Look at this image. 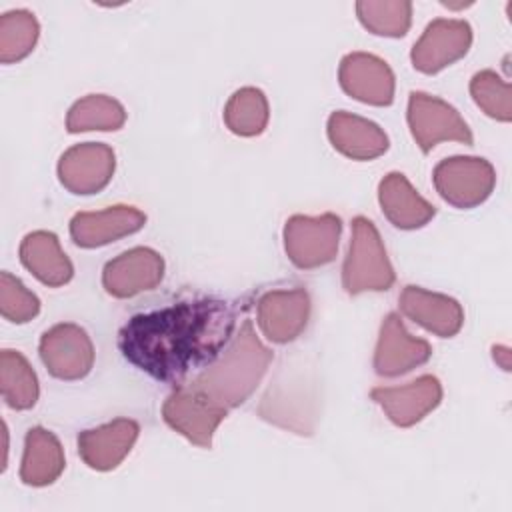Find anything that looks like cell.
<instances>
[{
	"label": "cell",
	"instance_id": "6da1fadb",
	"mask_svg": "<svg viewBox=\"0 0 512 512\" xmlns=\"http://www.w3.org/2000/svg\"><path fill=\"white\" fill-rule=\"evenodd\" d=\"M236 310L218 298L182 300L132 316L118 332L122 356L158 382L180 384L224 350Z\"/></svg>",
	"mask_w": 512,
	"mask_h": 512
},
{
	"label": "cell",
	"instance_id": "7a4b0ae2",
	"mask_svg": "<svg viewBox=\"0 0 512 512\" xmlns=\"http://www.w3.org/2000/svg\"><path fill=\"white\" fill-rule=\"evenodd\" d=\"M274 354L256 336L252 320H244L226 350L188 382L216 404L232 410L244 404L262 382Z\"/></svg>",
	"mask_w": 512,
	"mask_h": 512
},
{
	"label": "cell",
	"instance_id": "3957f363",
	"mask_svg": "<svg viewBox=\"0 0 512 512\" xmlns=\"http://www.w3.org/2000/svg\"><path fill=\"white\" fill-rule=\"evenodd\" d=\"M394 280L396 274L376 226L368 218L356 216L352 220L348 254L342 264L344 290L352 296L362 292H384L392 288Z\"/></svg>",
	"mask_w": 512,
	"mask_h": 512
},
{
	"label": "cell",
	"instance_id": "277c9868",
	"mask_svg": "<svg viewBox=\"0 0 512 512\" xmlns=\"http://www.w3.org/2000/svg\"><path fill=\"white\" fill-rule=\"evenodd\" d=\"M342 220L332 214H294L284 224V250L300 270H314L330 264L338 252Z\"/></svg>",
	"mask_w": 512,
	"mask_h": 512
},
{
	"label": "cell",
	"instance_id": "5b68a950",
	"mask_svg": "<svg viewBox=\"0 0 512 512\" xmlns=\"http://www.w3.org/2000/svg\"><path fill=\"white\" fill-rule=\"evenodd\" d=\"M432 182L444 202L468 210L488 200L496 186V172L480 156H452L434 166Z\"/></svg>",
	"mask_w": 512,
	"mask_h": 512
},
{
	"label": "cell",
	"instance_id": "8992f818",
	"mask_svg": "<svg viewBox=\"0 0 512 512\" xmlns=\"http://www.w3.org/2000/svg\"><path fill=\"white\" fill-rule=\"evenodd\" d=\"M406 120L412 138L424 154H428L436 144L448 140L466 146L474 142L472 132L460 112L446 100L426 92H410Z\"/></svg>",
	"mask_w": 512,
	"mask_h": 512
},
{
	"label": "cell",
	"instance_id": "52a82bcc",
	"mask_svg": "<svg viewBox=\"0 0 512 512\" xmlns=\"http://www.w3.org/2000/svg\"><path fill=\"white\" fill-rule=\"evenodd\" d=\"M226 414L224 406L188 384H180L162 404L164 422L200 448L212 446V436Z\"/></svg>",
	"mask_w": 512,
	"mask_h": 512
},
{
	"label": "cell",
	"instance_id": "ba28073f",
	"mask_svg": "<svg viewBox=\"0 0 512 512\" xmlns=\"http://www.w3.org/2000/svg\"><path fill=\"white\" fill-rule=\"evenodd\" d=\"M48 372L58 380H80L94 366V346L84 328L62 322L46 330L38 346Z\"/></svg>",
	"mask_w": 512,
	"mask_h": 512
},
{
	"label": "cell",
	"instance_id": "9c48e42d",
	"mask_svg": "<svg viewBox=\"0 0 512 512\" xmlns=\"http://www.w3.org/2000/svg\"><path fill=\"white\" fill-rule=\"evenodd\" d=\"M472 46V28L460 18H436L410 52L412 66L422 74H436L464 58Z\"/></svg>",
	"mask_w": 512,
	"mask_h": 512
},
{
	"label": "cell",
	"instance_id": "30bf717a",
	"mask_svg": "<svg viewBox=\"0 0 512 512\" xmlns=\"http://www.w3.org/2000/svg\"><path fill=\"white\" fill-rule=\"evenodd\" d=\"M116 170L114 150L102 142H82L68 148L58 160L60 184L80 196L104 190Z\"/></svg>",
	"mask_w": 512,
	"mask_h": 512
},
{
	"label": "cell",
	"instance_id": "8fae6325",
	"mask_svg": "<svg viewBox=\"0 0 512 512\" xmlns=\"http://www.w3.org/2000/svg\"><path fill=\"white\" fill-rule=\"evenodd\" d=\"M430 356L432 346L428 344V340L412 336L396 312H390L382 320L374 350V370L378 376H402L426 364Z\"/></svg>",
	"mask_w": 512,
	"mask_h": 512
},
{
	"label": "cell",
	"instance_id": "7c38bea8",
	"mask_svg": "<svg viewBox=\"0 0 512 512\" xmlns=\"http://www.w3.org/2000/svg\"><path fill=\"white\" fill-rule=\"evenodd\" d=\"M338 82L342 90L358 102L370 106H390L394 102V72L374 54H346L338 66Z\"/></svg>",
	"mask_w": 512,
	"mask_h": 512
},
{
	"label": "cell",
	"instance_id": "4fadbf2b",
	"mask_svg": "<svg viewBox=\"0 0 512 512\" xmlns=\"http://www.w3.org/2000/svg\"><path fill=\"white\" fill-rule=\"evenodd\" d=\"M260 332L276 344L296 340L310 318V296L304 288L270 290L256 304Z\"/></svg>",
	"mask_w": 512,
	"mask_h": 512
},
{
	"label": "cell",
	"instance_id": "5bb4252c",
	"mask_svg": "<svg viewBox=\"0 0 512 512\" xmlns=\"http://www.w3.org/2000/svg\"><path fill=\"white\" fill-rule=\"evenodd\" d=\"M164 278V258L146 246L130 248L102 270V286L114 298H132L156 288Z\"/></svg>",
	"mask_w": 512,
	"mask_h": 512
},
{
	"label": "cell",
	"instance_id": "9a60e30c",
	"mask_svg": "<svg viewBox=\"0 0 512 512\" xmlns=\"http://www.w3.org/2000/svg\"><path fill=\"white\" fill-rule=\"evenodd\" d=\"M370 398L386 412L392 424L410 428L440 404L442 384L436 376L424 374L404 386L372 388Z\"/></svg>",
	"mask_w": 512,
	"mask_h": 512
},
{
	"label": "cell",
	"instance_id": "2e32d148",
	"mask_svg": "<svg viewBox=\"0 0 512 512\" xmlns=\"http://www.w3.org/2000/svg\"><path fill=\"white\" fill-rule=\"evenodd\" d=\"M146 214L134 206L116 204L98 212H78L70 220V236L80 248H98L138 232Z\"/></svg>",
	"mask_w": 512,
	"mask_h": 512
},
{
	"label": "cell",
	"instance_id": "e0dca14e",
	"mask_svg": "<svg viewBox=\"0 0 512 512\" xmlns=\"http://www.w3.org/2000/svg\"><path fill=\"white\" fill-rule=\"evenodd\" d=\"M140 426L130 418H116L98 428L78 434V454L84 464L98 472L114 470L138 440Z\"/></svg>",
	"mask_w": 512,
	"mask_h": 512
},
{
	"label": "cell",
	"instance_id": "ac0fdd59",
	"mask_svg": "<svg viewBox=\"0 0 512 512\" xmlns=\"http://www.w3.org/2000/svg\"><path fill=\"white\" fill-rule=\"evenodd\" d=\"M398 302L406 318L440 338L456 336L464 324L460 302L446 294L430 292L420 286H404Z\"/></svg>",
	"mask_w": 512,
	"mask_h": 512
},
{
	"label": "cell",
	"instance_id": "d6986e66",
	"mask_svg": "<svg viewBox=\"0 0 512 512\" xmlns=\"http://www.w3.org/2000/svg\"><path fill=\"white\" fill-rule=\"evenodd\" d=\"M326 134L334 150L352 160H374L388 150V136L376 122L344 110L328 116Z\"/></svg>",
	"mask_w": 512,
	"mask_h": 512
},
{
	"label": "cell",
	"instance_id": "ffe728a7",
	"mask_svg": "<svg viewBox=\"0 0 512 512\" xmlns=\"http://www.w3.org/2000/svg\"><path fill=\"white\" fill-rule=\"evenodd\" d=\"M378 202L382 214L400 230L422 228L436 214V208L412 188L402 172H390L380 180Z\"/></svg>",
	"mask_w": 512,
	"mask_h": 512
},
{
	"label": "cell",
	"instance_id": "44dd1931",
	"mask_svg": "<svg viewBox=\"0 0 512 512\" xmlns=\"http://www.w3.org/2000/svg\"><path fill=\"white\" fill-rule=\"evenodd\" d=\"M18 252L24 268L50 288L64 286L74 276V266L62 252L60 240L54 232L36 230L26 234Z\"/></svg>",
	"mask_w": 512,
	"mask_h": 512
},
{
	"label": "cell",
	"instance_id": "7402d4cb",
	"mask_svg": "<svg viewBox=\"0 0 512 512\" xmlns=\"http://www.w3.org/2000/svg\"><path fill=\"white\" fill-rule=\"evenodd\" d=\"M66 460L60 440L46 428L34 426L26 432L24 454L20 464V480L26 486L42 488L60 478Z\"/></svg>",
	"mask_w": 512,
	"mask_h": 512
},
{
	"label": "cell",
	"instance_id": "603a6c76",
	"mask_svg": "<svg viewBox=\"0 0 512 512\" xmlns=\"http://www.w3.org/2000/svg\"><path fill=\"white\" fill-rule=\"evenodd\" d=\"M124 122V106L106 94H88L76 100L66 114V130L70 134L88 130H120Z\"/></svg>",
	"mask_w": 512,
	"mask_h": 512
},
{
	"label": "cell",
	"instance_id": "cb8c5ba5",
	"mask_svg": "<svg viewBox=\"0 0 512 512\" xmlns=\"http://www.w3.org/2000/svg\"><path fill=\"white\" fill-rule=\"evenodd\" d=\"M0 388L4 402L12 410H30L38 400L36 372L16 350L0 352Z\"/></svg>",
	"mask_w": 512,
	"mask_h": 512
},
{
	"label": "cell",
	"instance_id": "d4e9b609",
	"mask_svg": "<svg viewBox=\"0 0 512 512\" xmlns=\"http://www.w3.org/2000/svg\"><path fill=\"white\" fill-rule=\"evenodd\" d=\"M270 108L264 92L254 86H244L236 90L224 106L226 128L244 138H252L264 132L268 126Z\"/></svg>",
	"mask_w": 512,
	"mask_h": 512
},
{
	"label": "cell",
	"instance_id": "484cf974",
	"mask_svg": "<svg viewBox=\"0 0 512 512\" xmlns=\"http://www.w3.org/2000/svg\"><path fill=\"white\" fill-rule=\"evenodd\" d=\"M360 24L376 34L400 38L408 32L412 22V2L408 0H360L356 2Z\"/></svg>",
	"mask_w": 512,
	"mask_h": 512
},
{
	"label": "cell",
	"instance_id": "4316f807",
	"mask_svg": "<svg viewBox=\"0 0 512 512\" xmlns=\"http://www.w3.org/2000/svg\"><path fill=\"white\" fill-rule=\"evenodd\" d=\"M40 24L28 10H10L0 16V62L24 60L36 46Z\"/></svg>",
	"mask_w": 512,
	"mask_h": 512
},
{
	"label": "cell",
	"instance_id": "83f0119b",
	"mask_svg": "<svg viewBox=\"0 0 512 512\" xmlns=\"http://www.w3.org/2000/svg\"><path fill=\"white\" fill-rule=\"evenodd\" d=\"M470 94L476 106L498 122L512 120V90L494 70H480L470 80Z\"/></svg>",
	"mask_w": 512,
	"mask_h": 512
},
{
	"label": "cell",
	"instance_id": "f1b7e54d",
	"mask_svg": "<svg viewBox=\"0 0 512 512\" xmlns=\"http://www.w3.org/2000/svg\"><path fill=\"white\" fill-rule=\"evenodd\" d=\"M0 312L8 322L26 324L40 312V300L10 272L0 274Z\"/></svg>",
	"mask_w": 512,
	"mask_h": 512
},
{
	"label": "cell",
	"instance_id": "f546056e",
	"mask_svg": "<svg viewBox=\"0 0 512 512\" xmlns=\"http://www.w3.org/2000/svg\"><path fill=\"white\" fill-rule=\"evenodd\" d=\"M492 356L502 370H510V350L506 346H492Z\"/></svg>",
	"mask_w": 512,
	"mask_h": 512
}]
</instances>
